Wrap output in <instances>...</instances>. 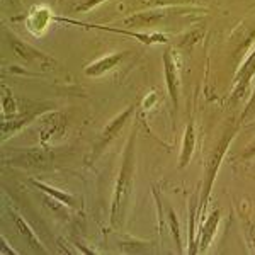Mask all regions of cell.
<instances>
[{
    "label": "cell",
    "instance_id": "cell-1",
    "mask_svg": "<svg viewBox=\"0 0 255 255\" xmlns=\"http://www.w3.org/2000/svg\"><path fill=\"white\" fill-rule=\"evenodd\" d=\"M134 133L131 134L129 143L126 146L125 158H123V167L119 170L118 182L114 187L113 194V206H111V223L114 228H118L125 216V206L129 199V192L133 187V172H134Z\"/></svg>",
    "mask_w": 255,
    "mask_h": 255
},
{
    "label": "cell",
    "instance_id": "cell-2",
    "mask_svg": "<svg viewBox=\"0 0 255 255\" xmlns=\"http://www.w3.org/2000/svg\"><path fill=\"white\" fill-rule=\"evenodd\" d=\"M235 131L237 129H230L221 136V139L218 141V145L213 151L211 158L209 162L206 163V172H204V187H203V196H201V204H199V213L203 211L204 206H206V201L209 197V192L213 189V184H215V179H216V174L220 170V165H221V160H223L226 150H228L230 143H232L233 136H235Z\"/></svg>",
    "mask_w": 255,
    "mask_h": 255
},
{
    "label": "cell",
    "instance_id": "cell-3",
    "mask_svg": "<svg viewBox=\"0 0 255 255\" xmlns=\"http://www.w3.org/2000/svg\"><path fill=\"white\" fill-rule=\"evenodd\" d=\"M60 22H67V24H73V26H84V27H94V29L99 31H108V32H114V34H125L129 36V38L138 39L139 43L146 44H157V43H167L168 38L165 34H160V32H134V31H126V29H118V27H109V26H99V24H87V22H79V20L73 19H67V17H53Z\"/></svg>",
    "mask_w": 255,
    "mask_h": 255
},
{
    "label": "cell",
    "instance_id": "cell-4",
    "mask_svg": "<svg viewBox=\"0 0 255 255\" xmlns=\"http://www.w3.org/2000/svg\"><path fill=\"white\" fill-rule=\"evenodd\" d=\"M9 44L10 49L19 60H22L26 65H39L41 68H51L55 65V60L49 58L48 55H44L39 49L29 46L27 43L20 41L19 38H15L14 34H9Z\"/></svg>",
    "mask_w": 255,
    "mask_h": 255
},
{
    "label": "cell",
    "instance_id": "cell-5",
    "mask_svg": "<svg viewBox=\"0 0 255 255\" xmlns=\"http://www.w3.org/2000/svg\"><path fill=\"white\" fill-rule=\"evenodd\" d=\"M163 72H165V85L168 90L174 109H179V92H180V77H179V63H177L175 53L172 48L163 51Z\"/></svg>",
    "mask_w": 255,
    "mask_h": 255
},
{
    "label": "cell",
    "instance_id": "cell-6",
    "mask_svg": "<svg viewBox=\"0 0 255 255\" xmlns=\"http://www.w3.org/2000/svg\"><path fill=\"white\" fill-rule=\"evenodd\" d=\"M254 77H255V49L250 53L249 58L245 60V63L242 65V68L238 70V73L235 75V80H233L232 102L240 101V99L245 96Z\"/></svg>",
    "mask_w": 255,
    "mask_h": 255
},
{
    "label": "cell",
    "instance_id": "cell-7",
    "mask_svg": "<svg viewBox=\"0 0 255 255\" xmlns=\"http://www.w3.org/2000/svg\"><path fill=\"white\" fill-rule=\"evenodd\" d=\"M133 111H134V108L131 106V108H128L125 113H121L119 116H116V118L113 119V121L109 123L108 126H106L104 133H102V136H101V141H99L97 146H96V153H99V151L104 150V148L108 146L109 143L118 136V133L123 129V126L126 125V121L129 119L131 114H133Z\"/></svg>",
    "mask_w": 255,
    "mask_h": 255
},
{
    "label": "cell",
    "instance_id": "cell-8",
    "mask_svg": "<svg viewBox=\"0 0 255 255\" xmlns=\"http://www.w3.org/2000/svg\"><path fill=\"white\" fill-rule=\"evenodd\" d=\"M128 53H114V55H109V56H104V58L94 61L85 67V75L87 77H101L104 73L111 72L121 63L123 60L126 58Z\"/></svg>",
    "mask_w": 255,
    "mask_h": 255
},
{
    "label": "cell",
    "instance_id": "cell-9",
    "mask_svg": "<svg viewBox=\"0 0 255 255\" xmlns=\"http://www.w3.org/2000/svg\"><path fill=\"white\" fill-rule=\"evenodd\" d=\"M218 223H220V209H215L199 228V249H197V252H204L211 245L213 238L216 235Z\"/></svg>",
    "mask_w": 255,
    "mask_h": 255
},
{
    "label": "cell",
    "instance_id": "cell-10",
    "mask_svg": "<svg viewBox=\"0 0 255 255\" xmlns=\"http://www.w3.org/2000/svg\"><path fill=\"white\" fill-rule=\"evenodd\" d=\"M67 126V118L60 113H53L44 119V125L41 128V143H48L49 139L61 134V131Z\"/></svg>",
    "mask_w": 255,
    "mask_h": 255
},
{
    "label": "cell",
    "instance_id": "cell-11",
    "mask_svg": "<svg viewBox=\"0 0 255 255\" xmlns=\"http://www.w3.org/2000/svg\"><path fill=\"white\" fill-rule=\"evenodd\" d=\"M196 128H194V121H191L186 128V133H184V139H182V148H180V157H179V167L186 168L191 162L192 155H194V148H196Z\"/></svg>",
    "mask_w": 255,
    "mask_h": 255
},
{
    "label": "cell",
    "instance_id": "cell-12",
    "mask_svg": "<svg viewBox=\"0 0 255 255\" xmlns=\"http://www.w3.org/2000/svg\"><path fill=\"white\" fill-rule=\"evenodd\" d=\"M31 184H34L36 187L41 189V191H43V192H46L48 196H53V197H55V199H58L61 204H67V206L73 208V209H80V206H82L79 197H75V196L68 194V192L60 191V189H55V187L48 186V184L38 182V180H34V179H31Z\"/></svg>",
    "mask_w": 255,
    "mask_h": 255
},
{
    "label": "cell",
    "instance_id": "cell-13",
    "mask_svg": "<svg viewBox=\"0 0 255 255\" xmlns=\"http://www.w3.org/2000/svg\"><path fill=\"white\" fill-rule=\"evenodd\" d=\"M10 215H12V220H14L15 226H17L19 233L24 238H26V242L29 244L31 249L34 250V252H46V250H44V247H43V244H41V240H39L38 237H36V233L32 232L31 226L27 225V221L24 220V218H20L19 215H15L14 211H10Z\"/></svg>",
    "mask_w": 255,
    "mask_h": 255
},
{
    "label": "cell",
    "instance_id": "cell-14",
    "mask_svg": "<svg viewBox=\"0 0 255 255\" xmlns=\"http://www.w3.org/2000/svg\"><path fill=\"white\" fill-rule=\"evenodd\" d=\"M20 165L24 167H44L49 163V160L53 158V155L46 150H38V148H32V150H27L26 153L20 155Z\"/></svg>",
    "mask_w": 255,
    "mask_h": 255
},
{
    "label": "cell",
    "instance_id": "cell-15",
    "mask_svg": "<svg viewBox=\"0 0 255 255\" xmlns=\"http://www.w3.org/2000/svg\"><path fill=\"white\" fill-rule=\"evenodd\" d=\"M51 19H53V15L48 9H38L36 12H32L29 15V19H27V27H29V31H32L34 34H41V31L48 26V22Z\"/></svg>",
    "mask_w": 255,
    "mask_h": 255
},
{
    "label": "cell",
    "instance_id": "cell-16",
    "mask_svg": "<svg viewBox=\"0 0 255 255\" xmlns=\"http://www.w3.org/2000/svg\"><path fill=\"white\" fill-rule=\"evenodd\" d=\"M162 17L163 14H158V12H141V14H134L125 19V24L126 26H153Z\"/></svg>",
    "mask_w": 255,
    "mask_h": 255
},
{
    "label": "cell",
    "instance_id": "cell-17",
    "mask_svg": "<svg viewBox=\"0 0 255 255\" xmlns=\"http://www.w3.org/2000/svg\"><path fill=\"white\" fill-rule=\"evenodd\" d=\"M2 113L3 116H15V113H17V104H15L14 101V96H12V92L7 87H2Z\"/></svg>",
    "mask_w": 255,
    "mask_h": 255
},
{
    "label": "cell",
    "instance_id": "cell-18",
    "mask_svg": "<svg viewBox=\"0 0 255 255\" xmlns=\"http://www.w3.org/2000/svg\"><path fill=\"white\" fill-rule=\"evenodd\" d=\"M148 7H170V5H191V3H201L206 0H139Z\"/></svg>",
    "mask_w": 255,
    "mask_h": 255
},
{
    "label": "cell",
    "instance_id": "cell-19",
    "mask_svg": "<svg viewBox=\"0 0 255 255\" xmlns=\"http://www.w3.org/2000/svg\"><path fill=\"white\" fill-rule=\"evenodd\" d=\"M168 218H170V223H172V230H174V235H175V242H177V249L179 252H182V242H180V232H179V221H177V216L174 211L168 213Z\"/></svg>",
    "mask_w": 255,
    "mask_h": 255
},
{
    "label": "cell",
    "instance_id": "cell-20",
    "mask_svg": "<svg viewBox=\"0 0 255 255\" xmlns=\"http://www.w3.org/2000/svg\"><path fill=\"white\" fill-rule=\"evenodd\" d=\"M106 0H87V2L80 3V5L73 7V12H87L90 9H94V7L101 5V3H104Z\"/></svg>",
    "mask_w": 255,
    "mask_h": 255
},
{
    "label": "cell",
    "instance_id": "cell-21",
    "mask_svg": "<svg viewBox=\"0 0 255 255\" xmlns=\"http://www.w3.org/2000/svg\"><path fill=\"white\" fill-rule=\"evenodd\" d=\"M254 109H255V89H254V94H252V97H250L249 104H247V108H245V113H244V116H242V121H244V119L249 116Z\"/></svg>",
    "mask_w": 255,
    "mask_h": 255
},
{
    "label": "cell",
    "instance_id": "cell-22",
    "mask_svg": "<svg viewBox=\"0 0 255 255\" xmlns=\"http://www.w3.org/2000/svg\"><path fill=\"white\" fill-rule=\"evenodd\" d=\"M255 157V141L252 143V145H249L245 148V151L242 153V158L247 160V158H254Z\"/></svg>",
    "mask_w": 255,
    "mask_h": 255
},
{
    "label": "cell",
    "instance_id": "cell-23",
    "mask_svg": "<svg viewBox=\"0 0 255 255\" xmlns=\"http://www.w3.org/2000/svg\"><path fill=\"white\" fill-rule=\"evenodd\" d=\"M249 235H250V240H252V245L255 249V226L249 223Z\"/></svg>",
    "mask_w": 255,
    "mask_h": 255
},
{
    "label": "cell",
    "instance_id": "cell-24",
    "mask_svg": "<svg viewBox=\"0 0 255 255\" xmlns=\"http://www.w3.org/2000/svg\"><path fill=\"white\" fill-rule=\"evenodd\" d=\"M7 3H9L10 7H20V2L19 0H5Z\"/></svg>",
    "mask_w": 255,
    "mask_h": 255
}]
</instances>
